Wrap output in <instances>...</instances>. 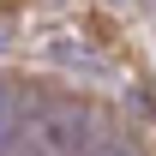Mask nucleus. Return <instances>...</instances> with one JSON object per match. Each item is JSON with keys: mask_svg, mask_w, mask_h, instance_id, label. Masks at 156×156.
<instances>
[{"mask_svg": "<svg viewBox=\"0 0 156 156\" xmlns=\"http://www.w3.org/2000/svg\"><path fill=\"white\" fill-rule=\"evenodd\" d=\"M96 120L84 102H66V96H36L30 108V132H24V150L18 156H90L96 150Z\"/></svg>", "mask_w": 156, "mask_h": 156, "instance_id": "f257e3e1", "label": "nucleus"}, {"mask_svg": "<svg viewBox=\"0 0 156 156\" xmlns=\"http://www.w3.org/2000/svg\"><path fill=\"white\" fill-rule=\"evenodd\" d=\"M30 108H36V96H24L18 84H0V156H18L24 150Z\"/></svg>", "mask_w": 156, "mask_h": 156, "instance_id": "f03ea898", "label": "nucleus"}, {"mask_svg": "<svg viewBox=\"0 0 156 156\" xmlns=\"http://www.w3.org/2000/svg\"><path fill=\"white\" fill-rule=\"evenodd\" d=\"M54 60H60V66H72V72H90V78H108V66H102L96 54H84V48H66V42H54Z\"/></svg>", "mask_w": 156, "mask_h": 156, "instance_id": "7ed1b4c3", "label": "nucleus"}, {"mask_svg": "<svg viewBox=\"0 0 156 156\" xmlns=\"http://www.w3.org/2000/svg\"><path fill=\"white\" fill-rule=\"evenodd\" d=\"M90 156H144V150H138V138H132V132H102Z\"/></svg>", "mask_w": 156, "mask_h": 156, "instance_id": "20e7f679", "label": "nucleus"}]
</instances>
